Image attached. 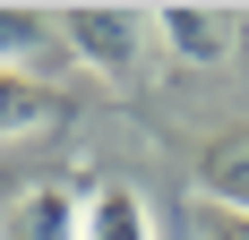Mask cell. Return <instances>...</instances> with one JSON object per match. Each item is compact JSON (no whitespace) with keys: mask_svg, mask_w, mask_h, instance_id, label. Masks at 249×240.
I'll return each instance as SVG.
<instances>
[{"mask_svg":"<svg viewBox=\"0 0 249 240\" xmlns=\"http://www.w3.org/2000/svg\"><path fill=\"white\" fill-rule=\"evenodd\" d=\"M60 43H69L86 69L129 77L138 51H146V17H138V9H112V0H77V9H60Z\"/></svg>","mask_w":249,"mask_h":240,"instance_id":"cell-1","label":"cell"},{"mask_svg":"<svg viewBox=\"0 0 249 240\" xmlns=\"http://www.w3.org/2000/svg\"><path fill=\"white\" fill-rule=\"evenodd\" d=\"M198 197L249 215V129H215V137L198 146Z\"/></svg>","mask_w":249,"mask_h":240,"instance_id":"cell-2","label":"cell"},{"mask_svg":"<svg viewBox=\"0 0 249 240\" xmlns=\"http://www.w3.org/2000/svg\"><path fill=\"white\" fill-rule=\"evenodd\" d=\"M77 223H86V206H77L60 180H43V189H26L18 206H9L0 240H77Z\"/></svg>","mask_w":249,"mask_h":240,"instance_id":"cell-3","label":"cell"},{"mask_svg":"<svg viewBox=\"0 0 249 240\" xmlns=\"http://www.w3.org/2000/svg\"><path fill=\"white\" fill-rule=\"evenodd\" d=\"M155 17V34L180 51V60H224V43H232V9H189V0H172V9H146Z\"/></svg>","mask_w":249,"mask_h":240,"instance_id":"cell-4","label":"cell"},{"mask_svg":"<svg viewBox=\"0 0 249 240\" xmlns=\"http://www.w3.org/2000/svg\"><path fill=\"white\" fill-rule=\"evenodd\" d=\"M77 240H155V215H146V197L129 189V180H103V189L86 197Z\"/></svg>","mask_w":249,"mask_h":240,"instance_id":"cell-5","label":"cell"},{"mask_svg":"<svg viewBox=\"0 0 249 240\" xmlns=\"http://www.w3.org/2000/svg\"><path fill=\"white\" fill-rule=\"evenodd\" d=\"M52 112H60V95H52V86H35L26 69H0V137H26V129H43Z\"/></svg>","mask_w":249,"mask_h":240,"instance_id":"cell-6","label":"cell"},{"mask_svg":"<svg viewBox=\"0 0 249 240\" xmlns=\"http://www.w3.org/2000/svg\"><path fill=\"white\" fill-rule=\"evenodd\" d=\"M43 43H52V17H43V9H0V69L35 60Z\"/></svg>","mask_w":249,"mask_h":240,"instance_id":"cell-7","label":"cell"},{"mask_svg":"<svg viewBox=\"0 0 249 240\" xmlns=\"http://www.w3.org/2000/svg\"><path fill=\"white\" fill-rule=\"evenodd\" d=\"M189 240H249V215H232V206H189Z\"/></svg>","mask_w":249,"mask_h":240,"instance_id":"cell-8","label":"cell"}]
</instances>
